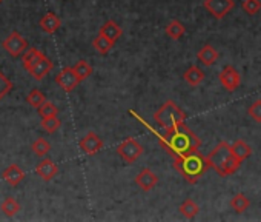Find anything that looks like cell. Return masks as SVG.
Segmentation results:
<instances>
[{
  "instance_id": "7a4b0ae2",
  "label": "cell",
  "mask_w": 261,
  "mask_h": 222,
  "mask_svg": "<svg viewBox=\"0 0 261 222\" xmlns=\"http://www.w3.org/2000/svg\"><path fill=\"white\" fill-rule=\"evenodd\" d=\"M174 167L189 184H195L209 170L206 158L198 150L181 156H175Z\"/></svg>"
},
{
  "instance_id": "30bf717a",
  "label": "cell",
  "mask_w": 261,
  "mask_h": 222,
  "mask_svg": "<svg viewBox=\"0 0 261 222\" xmlns=\"http://www.w3.org/2000/svg\"><path fill=\"white\" fill-rule=\"evenodd\" d=\"M56 82H57V85H59L63 91H66V93H71V91L75 90V86L80 83V80L77 79V76H75V73H74V70H72L71 66H65V68L56 76Z\"/></svg>"
},
{
  "instance_id": "9c48e42d",
  "label": "cell",
  "mask_w": 261,
  "mask_h": 222,
  "mask_svg": "<svg viewBox=\"0 0 261 222\" xmlns=\"http://www.w3.org/2000/svg\"><path fill=\"white\" fill-rule=\"evenodd\" d=\"M218 79H220L221 85H223L227 91H235V90L240 86V82H241L240 73H238L233 66H230V65H226V66L220 71Z\"/></svg>"
},
{
  "instance_id": "1f68e13d",
  "label": "cell",
  "mask_w": 261,
  "mask_h": 222,
  "mask_svg": "<svg viewBox=\"0 0 261 222\" xmlns=\"http://www.w3.org/2000/svg\"><path fill=\"white\" fill-rule=\"evenodd\" d=\"M11 90H13V82L0 71V100H2Z\"/></svg>"
},
{
  "instance_id": "83f0119b",
  "label": "cell",
  "mask_w": 261,
  "mask_h": 222,
  "mask_svg": "<svg viewBox=\"0 0 261 222\" xmlns=\"http://www.w3.org/2000/svg\"><path fill=\"white\" fill-rule=\"evenodd\" d=\"M42 128L48 133V135H53V133H56L59 128H60V125H62V121L57 118V116H53V118H45V119H42Z\"/></svg>"
},
{
  "instance_id": "7c38bea8",
  "label": "cell",
  "mask_w": 261,
  "mask_h": 222,
  "mask_svg": "<svg viewBox=\"0 0 261 222\" xmlns=\"http://www.w3.org/2000/svg\"><path fill=\"white\" fill-rule=\"evenodd\" d=\"M53 66H54V63L51 62V59H48L45 54L33 65V68L28 71L36 80H42V79H45V76L53 70Z\"/></svg>"
},
{
  "instance_id": "f546056e",
  "label": "cell",
  "mask_w": 261,
  "mask_h": 222,
  "mask_svg": "<svg viewBox=\"0 0 261 222\" xmlns=\"http://www.w3.org/2000/svg\"><path fill=\"white\" fill-rule=\"evenodd\" d=\"M27 100H28V103H30L31 106L39 108V106L46 100V97H45V94H43L39 88H34V90H31L30 94L27 96Z\"/></svg>"
},
{
  "instance_id": "ffe728a7",
  "label": "cell",
  "mask_w": 261,
  "mask_h": 222,
  "mask_svg": "<svg viewBox=\"0 0 261 222\" xmlns=\"http://www.w3.org/2000/svg\"><path fill=\"white\" fill-rule=\"evenodd\" d=\"M43 56V53L40 51V50H37V48H27V51L22 54V66L27 70V71H30L31 68H33V65L40 59Z\"/></svg>"
},
{
  "instance_id": "4dcf8cb0",
  "label": "cell",
  "mask_w": 261,
  "mask_h": 222,
  "mask_svg": "<svg viewBox=\"0 0 261 222\" xmlns=\"http://www.w3.org/2000/svg\"><path fill=\"white\" fill-rule=\"evenodd\" d=\"M241 7L249 16H255V14H258L261 11V2H259V0H244Z\"/></svg>"
},
{
  "instance_id": "4fadbf2b",
  "label": "cell",
  "mask_w": 261,
  "mask_h": 222,
  "mask_svg": "<svg viewBox=\"0 0 261 222\" xmlns=\"http://www.w3.org/2000/svg\"><path fill=\"white\" fill-rule=\"evenodd\" d=\"M36 173L43 179V181H51L56 177V174L59 173V167L56 165V162H53L51 159H42L37 167H36Z\"/></svg>"
},
{
  "instance_id": "8992f818",
  "label": "cell",
  "mask_w": 261,
  "mask_h": 222,
  "mask_svg": "<svg viewBox=\"0 0 261 222\" xmlns=\"http://www.w3.org/2000/svg\"><path fill=\"white\" fill-rule=\"evenodd\" d=\"M2 47L5 48V51L11 56V57H20L27 48H28V40L19 33V31H13L4 42Z\"/></svg>"
},
{
  "instance_id": "2e32d148",
  "label": "cell",
  "mask_w": 261,
  "mask_h": 222,
  "mask_svg": "<svg viewBox=\"0 0 261 222\" xmlns=\"http://www.w3.org/2000/svg\"><path fill=\"white\" fill-rule=\"evenodd\" d=\"M100 34L105 36L106 39H109V40H112V42L115 43V42L121 37L123 31H121V28H120L114 20H108V22H105L103 27L100 28Z\"/></svg>"
},
{
  "instance_id": "d6986e66",
  "label": "cell",
  "mask_w": 261,
  "mask_h": 222,
  "mask_svg": "<svg viewBox=\"0 0 261 222\" xmlns=\"http://www.w3.org/2000/svg\"><path fill=\"white\" fill-rule=\"evenodd\" d=\"M183 79H185L191 86H198V85L204 80V73H203V70H200L198 66L192 65V66H189V68L185 71Z\"/></svg>"
},
{
  "instance_id": "ac0fdd59",
  "label": "cell",
  "mask_w": 261,
  "mask_h": 222,
  "mask_svg": "<svg viewBox=\"0 0 261 222\" xmlns=\"http://www.w3.org/2000/svg\"><path fill=\"white\" fill-rule=\"evenodd\" d=\"M230 151H232V154H233L240 162H244V161L252 154V148H250L244 141H241V139L235 141V142L230 145Z\"/></svg>"
},
{
  "instance_id": "9a60e30c",
  "label": "cell",
  "mask_w": 261,
  "mask_h": 222,
  "mask_svg": "<svg viewBox=\"0 0 261 222\" xmlns=\"http://www.w3.org/2000/svg\"><path fill=\"white\" fill-rule=\"evenodd\" d=\"M2 177H4V181L8 182L10 185L17 187V185L25 179V173H23V170H22L17 164H13V165H10V167L4 171Z\"/></svg>"
},
{
  "instance_id": "836d02e7",
  "label": "cell",
  "mask_w": 261,
  "mask_h": 222,
  "mask_svg": "<svg viewBox=\"0 0 261 222\" xmlns=\"http://www.w3.org/2000/svg\"><path fill=\"white\" fill-rule=\"evenodd\" d=\"M0 4H2V0H0Z\"/></svg>"
},
{
  "instance_id": "6da1fadb",
  "label": "cell",
  "mask_w": 261,
  "mask_h": 222,
  "mask_svg": "<svg viewBox=\"0 0 261 222\" xmlns=\"http://www.w3.org/2000/svg\"><path fill=\"white\" fill-rule=\"evenodd\" d=\"M129 113H130V116L136 118L137 121H140L149 131H152V133L157 136L160 145H162L172 158L181 156V154H186V153H191V151H195V150H200V147H201V141L198 139V136H197L185 122L177 124V125H174V127L165 130V133L162 135V133H159L157 130H154L142 116H139L134 109H129Z\"/></svg>"
},
{
  "instance_id": "277c9868",
  "label": "cell",
  "mask_w": 261,
  "mask_h": 222,
  "mask_svg": "<svg viewBox=\"0 0 261 222\" xmlns=\"http://www.w3.org/2000/svg\"><path fill=\"white\" fill-rule=\"evenodd\" d=\"M154 121L162 128L168 130V128H171V127H174L177 124L185 122L186 115L174 103V100H168L157 109V113H154Z\"/></svg>"
},
{
  "instance_id": "44dd1931",
  "label": "cell",
  "mask_w": 261,
  "mask_h": 222,
  "mask_svg": "<svg viewBox=\"0 0 261 222\" xmlns=\"http://www.w3.org/2000/svg\"><path fill=\"white\" fill-rule=\"evenodd\" d=\"M92 47H94V50H95L98 54L106 56V54L112 50L114 42H112V40H109V39H106L105 36L98 34V36L92 40Z\"/></svg>"
},
{
  "instance_id": "4316f807",
  "label": "cell",
  "mask_w": 261,
  "mask_h": 222,
  "mask_svg": "<svg viewBox=\"0 0 261 222\" xmlns=\"http://www.w3.org/2000/svg\"><path fill=\"white\" fill-rule=\"evenodd\" d=\"M33 153L37 156V158H45L49 151H51V145L46 139L43 138H39L33 142V147H31Z\"/></svg>"
},
{
  "instance_id": "ba28073f",
  "label": "cell",
  "mask_w": 261,
  "mask_h": 222,
  "mask_svg": "<svg viewBox=\"0 0 261 222\" xmlns=\"http://www.w3.org/2000/svg\"><path fill=\"white\" fill-rule=\"evenodd\" d=\"M80 150L86 154V156H94L97 154L101 148H103V141L100 139V136L94 131H88V135H85L80 142H79Z\"/></svg>"
},
{
  "instance_id": "7402d4cb",
  "label": "cell",
  "mask_w": 261,
  "mask_h": 222,
  "mask_svg": "<svg viewBox=\"0 0 261 222\" xmlns=\"http://www.w3.org/2000/svg\"><path fill=\"white\" fill-rule=\"evenodd\" d=\"M165 31H166V34H168L171 39L178 40V39H181V37L185 36L186 28H185V25H183L180 20H172V22L168 24V27H166Z\"/></svg>"
},
{
  "instance_id": "3957f363",
  "label": "cell",
  "mask_w": 261,
  "mask_h": 222,
  "mask_svg": "<svg viewBox=\"0 0 261 222\" xmlns=\"http://www.w3.org/2000/svg\"><path fill=\"white\" fill-rule=\"evenodd\" d=\"M206 161L209 168H214L221 177L233 174L241 165V162L232 154L230 145L224 141L217 144V147L206 156Z\"/></svg>"
},
{
  "instance_id": "484cf974",
  "label": "cell",
  "mask_w": 261,
  "mask_h": 222,
  "mask_svg": "<svg viewBox=\"0 0 261 222\" xmlns=\"http://www.w3.org/2000/svg\"><path fill=\"white\" fill-rule=\"evenodd\" d=\"M0 208H2V211L7 217H13L14 214H17L20 211V204L14 197H7L2 202V205H0Z\"/></svg>"
},
{
  "instance_id": "5bb4252c",
  "label": "cell",
  "mask_w": 261,
  "mask_h": 222,
  "mask_svg": "<svg viewBox=\"0 0 261 222\" xmlns=\"http://www.w3.org/2000/svg\"><path fill=\"white\" fill-rule=\"evenodd\" d=\"M39 25H40V28H42L45 33L54 34V33H57V31L60 30L62 20H60V17H59L57 14H54V13H46V14L40 19Z\"/></svg>"
},
{
  "instance_id": "e0dca14e",
  "label": "cell",
  "mask_w": 261,
  "mask_h": 222,
  "mask_svg": "<svg viewBox=\"0 0 261 222\" xmlns=\"http://www.w3.org/2000/svg\"><path fill=\"white\" fill-rule=\"evenodd\" d=\"M197 59L206 65V66H211L217 62L218 59V51L212 47V45H204L198 53H197Z\"/></svg>"
},
{
  "instance_id": "f1b7e54d",
  "label": "cell",
  "mask_w": 261,
  "mask_h": 222,
  "mask_svg": "<svg viewBox=\"0 0 261 222\" xmlns=\"http://www.w3.org/2000/svg\"><path fill=\"white\" fill-rule=\"evenodd\" d=\"M37 109H39V115L42 116V119H45V118H53V116H57V115H59V108H57L54 103L48 102V100H45Z\"/></svg>"
},
{
  "instance_id": "8fae6325",
  "label": "cell",
  "mask_w": 261,
  "mask_h": 222,
  "mask_svg": "<svg viewBox=\"0 0 261 222\" xmlns=\"http://www.w3.org/2000/svg\"><path fill=\"white\" fill-rule=\"evenodd\" d=\"M136 184L143 190V191H151L152 188H155V185L159 184V176L149 170V168H143L137 177H136Z\"/></svg>"
},
{
  "instance_id": "52a82bcc",
  "label": "cell",
  "mask_w": 261,
  "mask_h": 222,
  "mask_svg": "<svg viewBox=\"0 0 261 222\" xmlns=\"http://www.w3.org/2000/svg\"><path fill=\"white\" fill-rule=\"evenodd\" d=\"M203 7L212 17L221 20L233 10L235 2L233 0H204Z\"/></svg>"
},
{
  "instance_id": "cb8c5ba5",
  "label": "cell",
  "mask_w": 261,
  "mask_h": 222,
  "mask_svg": "<svg viewBox=\"0 0 261 222\" xmlns=\"http://www.w3.org/2000/svg\"><path fill=\"white\" fill-rule=\"evenodd\" d=\"M250 202L247 199V196L244 193H237L232 199H230V207L235 210V213H244L249 208Z\"/></svg>"
},
{
  "instance_id": "d4e9b609",
  "label": "cell",
  "mask_w": 261,
  "mask_h": 222,
  "mask_svg": "<svg viewBox=\"0 0 261 222\" xmlns=\"http://www.w3.org/2000/svg\"><path fill=\"white\" fill-rule=\"evenodd\" d=\"M72 70H74V73H75V76H77V79H79L80 82L85 80V79H88V77L94 73V68H92L86 60H79Z\"/></svg>"
},
{
  "instance_id": "5b68a950",
  "label": "cell",
  "mask_w": 261,
  "mask_h": 222,
  "mask_svg": "<svg viewBox=\"0 0 261 222\" xmlns=\"http://www.w3.org/2000/svg\"><path fill=\"white\" fill-rule=\"evenodd\" d=\"M117 153L126 164H134L143 154V145L134 138H127L117 147Z\"/></svg>"
},
{
  "instance_id": "603a6c76",
  "label": "cell",
  "mask_w": 261,
  "mask_h": 222,
  "mask_svg": "<svg viewBox=\"0 0 261 222\" xmlns=\"http://www.w3.org/2000/svg\"><path fill=\"white\" fill-rule=\"evenodd\" d=\"M178 211L186 217V219H194L198 211H200V207L192 201V199H186L181 202V205L178 207Z\"/></svg>"
},
{
  "instance_id": "d6a6232c",
  "label": "cell",
  "mask_w": 261,
  "mask_h": 222,
  "mask_svg": "<svg viewBox=\"0 0 261 222\" xmlns=\"http://www.w3.org/2000/svg\"><path fill=\"white\" fill-rule=\"evenodd\" d=\"M249 116L255 121V122H258V124H261V100H256V102H253L250 106H249Z\"/></svg>"
}]
</instances>
